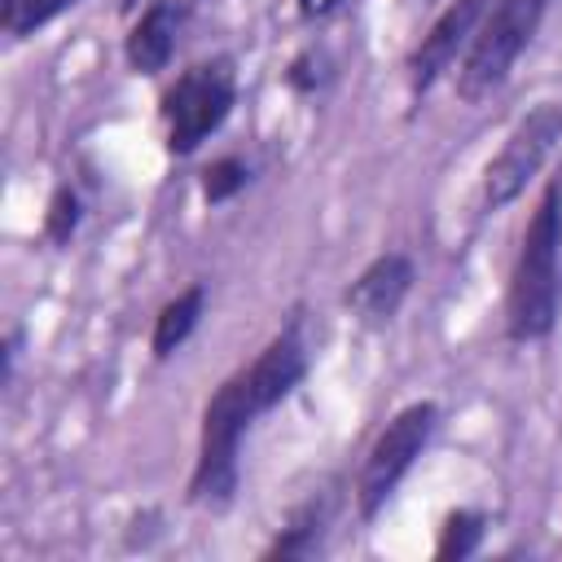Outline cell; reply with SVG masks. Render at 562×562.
<instances>
[{"label":"cell","instance_id":"obj_11","mask_svg":"<svg viewBox=\"0 0 562 562\" xmlns=\"http://www.w3.org/2000/svg\"><path fill=\"white\" fill-rule=\"evenodd\" d=\"M321 527H325V505L307 501L303 509H294L290 527H281V536L263 549V558H307V553H316Z\"/></svg>","mask_w":562,"mask_h":562},{"label":"cell","instance_id":"obj_1","mask_svg":"<svg viewBox=\"0 0 562 562\" xmlns=\"http://www.w3.org/2000/svg\"><path fill=\"white\" fill-rule=\"evenodd\" d=\"M307 378V347L299 325H285L250 364H241L233 378L215 386V395L202 408V435H198V461L189 474V505L202 509H228L237 492V452L246 430L272 413L299 382Z\"/></svg>","mask_w":562,"mask_h":562},{"label":"cell","instance_id":"obj_10","mask_svg":"<svg viewBox=\"0 0 562 562\" xmlns=\"http://www.w3.org/2000/svg\"><path fill=\"white\" fill-rule=\"evenodd\" d=\"M202 307H206V290L193 281V285H184L176 299H167L162 307H158V316H154V334H149V351L158 356V360H167L193 329H198V321H202Z\"/></svg>","mask_w":562,"mask_h":562},{"label":"cell","instance_id":"obj_18","mask_svg":"<svg viewBox=\"0 0 562 562\" xmlns=\"http://www.w3.org/2000/svg\"><path fill=\"white\" fill-rule=\"evenodd\" d=\"M338 4H342V0H299V13H303V18H329Z\"/></svg>","mask_w":562,"mask_h":562},{"label":"cell","instance_id":"obj_4","mask_svg":"<svg viewBox=\"0 0 562 562\" xmlns=\"http://www.w3.org/2000/svg\"><path fill=\"white\" fill-rule=\"evenodd\" d=\"M237 101V75L228 57H211L189 66L167 92H162V127H167V154L189 158L211 132L224 127Z\"/></svg>","mask_w":562,"mask_h":562},{"label":"cell","instance_id":"obj_3","mask_svg":"<svg viewBox=\"0 0 562 562\" xmlns=\"http://www.w3.org/2000/svg\"><path fill=\"white\" fill-rule=\"evenodd\" d=\"M549 4L553 0H496L483 13V22H479V31H474V40H470V48L461 53V66H457V97L465 105L487 101L509 79L514 61L536 40Z\"/></svg>","mask_w":562,"mask_h":562},{"label":"cell","instance_id":"obj_17","mask_svg":"<svg viewBox=\"0 0 562 562\" xmlns=\"http://www.w3.org/2000/svg\"><path fill=\"white\" fill-rule=\"evenodd\" d=\"M18 347H22V329L13 325V329L4 334V369H0V382H4V386L13 382V364H18Z\"/></svg>","mask_w":562,"mask_h":562},{"label":"cell","instance_id":"obj_14","mask_svg":"<svg viewBox=\"0 0 562 562\" xmlns=\"http://www.w3.org/2000/svg\"><path fill=\"white\" fill-rule=\"evenodd\" d=\"M246 180H250V167L241 162V158H215L206 171H202V198L211 202V206H220V202H228V198H237L241 189H246Z\"/></svg>","mask_w":562,"mask_h":562},{"label":"cell","instance_id":"obj_16","mask_svg":"<svg viewBox=\"0 0 562 562\" xmlns=\"http://www.w3.org/2000/svg\"><path fill=\"white\" fill-rule=\"evenodd\" d=\"M325 79H329V70H325V57H321L316 48L299 53V57L290 61V70H285V83H290L294 92H316Z\"/></svg>","mask_w":562,"mask_h":562},{"label":"cell","instance_id":"obj_13","mask_svg":"<svg viewBox=\"0 0 562 562\" xmlns=\"http://www.w3.org/2000/svg\"><path fill=\"white\" fill-rule=\"evenodd\" d=\"M75 0H4L0 4V22H4V31L13 35V40H22V35H31V31H40L44 22H53L57 13H66Z\"/></svg>","mask_w":562,"mask_h":562},{"label":"cell","instance_id":"obj_2","mask_svg":"<svg viewBox=\"0 0 562 562\" xmlns=\"http://www.w3.org/2000/svg\"><path fill=\"white\" fill-rule=\"evenodd\" d=\"M558 303H562V180H549L527 220L509 272V294H505L509 342L549 338V329L558 325Z\"/></svg>","mask_w":562,"mask_h":562},{"label":"cell","instance_id":"obj_6","mask_svg":"<svg viewBox=\"0 0 562 562\" xmlns=\"http://www.w3.org/2000/svg\"><path fill=\"white\" fill-rule=\"evenodd\" d=\"M562 140V101H544L536 110H527L514 132L505 136V145L496 149V158H487L483 180H479V202L483 211H505L549 162V154Z\"/></svg>","mask_w":562,"mask_h":562},{"label":"cell","instance_id":"obj_15","mask_svg":"<svg viewBox=\"0 0 562 562\" xmlns=\"http://www.w3.org/2000/svg\"><path fill=\"white\" fill-rule=\"evenodd\" d=\"M79 215H83L79 211V193L70 184H57L53 198H48V211H44V237L53 246H66L75 237V228H79Z\"/></svg>","mask_w":562,"mask_h":562},{"label":"cell","instance_id":"obj_7","mask_svg":"<svg viewBox=\"0 0 562 562\" xmlns=\"http://www.w3.org/2000/svg\"><path fill=\"white\" fill-rule=\"evenodd\" d=\"M483 13H487V0H452V4L430 22V31L417 40V48H413L408 61H404L413 101H422V97L435 88V79H439L443 70H452V61L470 48V40H474Z\"/></svg>","mask_w":562,"mask_h":562},{"label":"cell","instance_id":"obj_9","mask_svg":"<svg viewBox=\"0 0 562 562\" xmlns=\"http://www.w3.org/2000/svg\"><path fill=\"white\" fill-rule=\"evenodd\" d=\"M180 26H184V4L180 0H154L136 26L127 31L123 40V57L136 75H158L167 70L171 53H176V40H180Z\"/></svg>","mask_w":562,"mask_h":562},{"label":"cell","instance_id":"obj_8","mask_svg":"<svg viewBox=\"0 0 562 562\" xmlns=\"http://www.w3.org/2000/svg\"><path fill=\"white\" fill-rule=\"evenodd\" d=\"M408 290H413V259L400 250H386L356 272V281L342 290V303L351 307V316L364 329H382L395 321Z\"/></svg>","mask_w":562,"mask_h":562},{"label":"cell","instance_id":"obj_5","mask_svg":"<svg viewBox=\"0 0 562 562\" xmlns=\"http://www.w3.org/2000/svg\"><path fill=\"white\" fill-rule=\"evenodd\" d=\"M439 426V404L435 400H413L404 404L373 439V448L364 452V465H360V479H356V505H360V518H378L382 505L395 496L400 479L413 470V461L422 457V448L430 443Z\"/></svg>","mask_w":562,"mask_h":562},{"label":"cell","instance_id":"obj_12","mask_svg":"<svg viewBox=\"0 0 562 562\" xmlns=\"http://www.w3.org/2000/svg\"><path fill=\"white\" fill-rule=\"evenodd\" d=\"M483 527H487V518H483L479 509H452V514L443 518V527H439L435 558H443V562L470 558V553L483 544Z\"/></svg>","mask_w":562,"mask_h":562}]
</instances>
